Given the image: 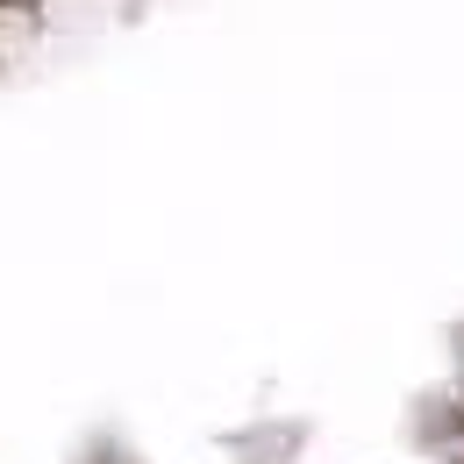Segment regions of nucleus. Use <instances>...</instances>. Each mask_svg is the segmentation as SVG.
Listing matches in <instances>:
<instances>
[{
    "label": "nucleus",
    "instance_id": "obj_1",
    "mask_svg": "<svg viewBox=\"0 0 464 464\" xmlns=\"http://www.w3.org/2000/svg\"><path fill=\"white\" fill-rule=\"evenodd\" d=\"M44 44V7L29 0H0V64H22Z\"/></svg>",
    "mask_w": 464,
    "mask_h": 464
},
{
    "label": "nucleus",
    "instance_id": "obj_2",
    "mask_svg": "<svg viewBox=\"0 0 464 464\" xmlns=\"http://www.w3.org/2000/svg\"><path fill=\"white\" fill-rule=\"evenodd\" d=\"M29 7H44V0H29Z\"/></svg>",
    "mask_w": 464,
    "mask_h": 464
},
{
    "label": "nucleus",
    "instance_id": "obj_3",
    "mask_svg": "<svg viewBox=\"0 0 464 464\" xmlns=\"http://www.w3.org/2000/svg\"><path fill=\"white\" fill-rule=\"evenodd\" d=\"M0 72H7V64H0Z\"/></svg>",
    "mask_w": 464,
    "mask_h": 464
}]
</instances>
